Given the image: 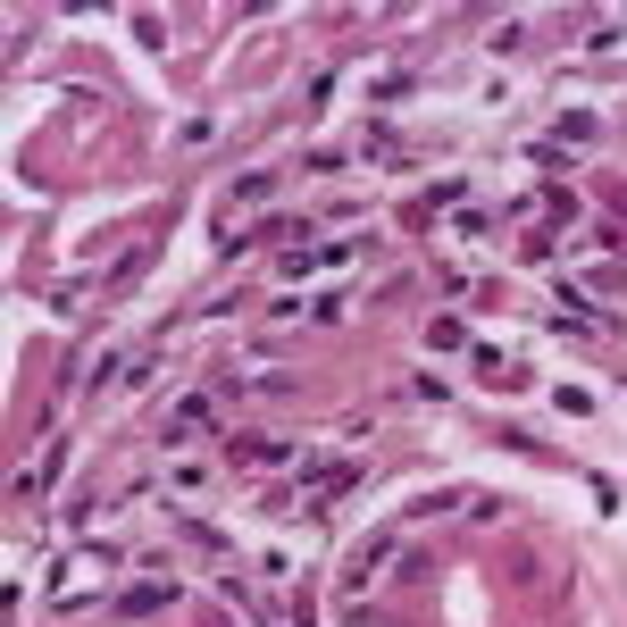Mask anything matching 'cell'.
<instances>
[{"instance_id":"6da1fadb","label":"cell","mask_w":627,"mask_h":627,"mask_svg":"<svg viewBox=\"0 0 627 627\" xmlns=\"http://www.w3.org/2000/svg\"><path fill=\"white\" fill-rule=\"evenodd\" d=\"M168 594H176L168 577H159V586H134V594H126V611H159V602H168Z\"/></svg>"}]
</instances>
